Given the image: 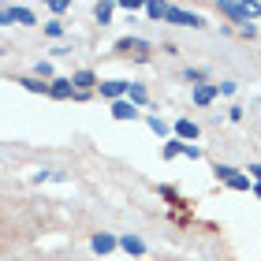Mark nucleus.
I'll return each mask as SVG.
<instances>
[{
    "instance_id": "nucleus-1",
    "label": "nucleus",
    "mask_w": 261,
    "mask_h": 261,
    "mask_svg": "<svg viewBox=\"0 0 261 261\" xmlns=\"http://www.w3.org/2000/svg\"><path fill=\"white\" fill-rule=\"evenodd\" d=\"M217 11L228 15V19H235L243 27V22H254L261 15V4H235V0H224V4H217Z\"/></svg>"
},
{
    "instance_id": "nucleus-2",
    "label": "nucleus",
    "mask_w": 261,
    "mask_h": 261,
    "mask_svg": "<svg viewBox=\"0 0 261 261\" xmlns=\"http://www.w3.org/2000/svg\"><path fill=\"white\" fill-rule=\"evenodd\" d=\"M164 19H168V22H179V27H201V19L194 15V11H183V8H175V4L164 8Z\"/></svg>"
},
{
    "instance_id": "nucleus-3",
    "label": "nucleus",
    "mask_w": 261,
    "mask_h": 261,
    "mask_svg": "<svg viewBox=\"0 0 261 261\" xmlns=\"http://www.w3.org/2000/svg\"><path fill=\"white\" fill-rule=\"evenodd\" d=\"M116 49H120V53H135V60H149V45L142 38H123Z\"/></svg>"
},
{
    "instance_id": "nucleus-4",
    "label": "nucleus",
    "mask_w": 261,
    "mask_h": 261,
    "mask_svg": "<svg viewBox=\"0 0 261 261\" xmlns=\"http://www.w3.org/2000/svg\"><path fill=\"white\" fill-rule=\"evenodd\" d=\"M130 90V82H123V79H112V82H101V97H109V101H120L123 93Z\"/></svg>"
},
{
    "instance_id": "nucleus-5",
    "label": "nucleus",
    "mask_w": 261,
    "mask_h": 261,
    "mask_svg": "<svg viewBox=\"0 0 261 261\" xmlns=\"http://www.w3.org/2000/svg\"><path fill=\"white\" fill-rule=\"evenodd\" d=\"M49 97H56V101L75 97V86H71V79H56V82H49Z\"/></svg>"
},
{
    "instance_id": "nucleus-6",
    "label": "nucleus",
    "mask_w": 261,
    "mask_h": 261,
    "mask_svg": "<svg viewBox=\"0 0 261 261\" xmlns=\"http://www.w3.org/2000/svg\"><path fill=\"white\" fill-rule=\"evenodd\" d=\"M116 246H120L116 235H109V231H97V235H93V250H97V254H112Z\"/></svg>"
},
{
    "instance_id": "nucleus-7",
    "label": "nucleus",
    "mask_w": 261,
    "mask_h": 261,
    "mask_svg": "<svg viewBox=\"0 0 261 261\" xmlns=\"http://www.w3.org/2000/svg\"><path fill=\"white\" fill-rule=\"evenodd\" d=\"M138 109L130 101H112V120H135Z\"/></svg>"
},
{
    "instance_id": "nucleus-8",
    "label": "nucleus",
    "mask_w": 261,
    "mask_h": 261,
    "mask_svg": "<svg viewBox=\"0 0 261 261\" xmlns=\"http://www.w3.org/2000/svg\"><path fill=\"white\" fill-rule=\"evenodd\" d=\"M175 135H179V142H194V138H198V123H191V120H175Z\"/></svg>"
},
{
    "instance_id": "nucleus-9",
    "label": "nucleus",
    "mask_w": 261,
    "mask_h": 261,
    "mask_svg": "<svg viewBox=\"0 0 261 261\" xmlns=\"http://www.w3.org/2000/svg\"><path fill=\"white\" fill-rule=\"evenodd\" d=\"M120 246H123L127 254H135V257H142V254H146V243H142L138 235H123V239H120Z\"/></svg>"
},
{
    "instance_id": "nucleus-10",
    "label": "nucleus",
    "mask_w": 261,
    "mask_h": 261,
    "mask_svg": "<svg viewBox=\"0 0 261 261\" xmlns=\"http://www.w3.org/2000/svg\"><path fill=\"white\" fill-rule=\"evenodd\" d=\"M8 22H27V27H34V11L30 8H8Z\"/></svg>"
},
{
    "instance_id": "nucleus-11",
    "label": "nucleus",
    "mask_w": 261,
    "mask_h": 261,
    "mask_svg": "<svg viewBox=\"0 0 261 261\" xmlns=\"http://www.w3.org/2000/svg\"><path fill=\"white\" fill-rule=\"evenodd\" d=\"M217 86H194V93H191V97H194V105H209L213 97H217Z\"/></svg>"
},
{
    "instance_id": "nucleus-12",
    "label": "nucleus",
    "mask_w": 261,
    "mask_h": 261,
    "mask_svg": "<svg viewBox=\"0 0 261 261\" xmlns=\"http://www.w3.org/2000/svg\"><path fill=\"white\" fill-rule=\"evenodd\" d=\"M71 86H97V79H93V71H75V79H71Z\"/></svg>"
},
{
    "instance_id": "nucleus-13",
    "label": "nucleus",
    "mask_w": 261,
    "mask_h": 261,
    "mask_svg": "<svg viewBox=\"0 0 261 261\" xmlns=\"http://www.w3.org/2000/svg\"><path fill=\"white\" fill-rule=\"evenodd\" d=\"M127 97H130V105H135V109H138V105H146V90H142V86H138V82H130V90H127Z\"/></svg>"
},
{
    "instance_id": "nucleus-14",
    "label": "nucleus",
    "mask_w": 261,
    "mask_h": 261,
    "mask_svg": "<svg viewBox=\"0 0 261 261\" xmlns=\"http://www.w3.org/2000/svg\"><path fill=\"white\" fill-rule=\"evenodd\" d=\"M19 86H27L30 93H49V82H41V79H22Z\"/></svg>"
},
{
    "instance_id": "nucleus-15",
    "label": "nucleus",
    "mask_w": 261,
    "mask_h": 261,
    "mask_svg": "<svg viewBox=\"0 0 261 261\" xmlns=\"http://www.w3.org/2000/svg\"><path fill=\"white\" fill-rule=\"evenodd\" d=\"M213 175H217L220 183H231V179H235L239 172H235V168H228V164H217V168H213Z\"/></svg>"
},
{
    "instance_id": "nucleus-16",
    "label": "nucleus",
    "mask_w": 261,
    "mask_h": 261,
    "mask_svg": "<svg viewBox=\"0 0 261 261\" xmlns=\"http://www.w3.org/2000/svg\"><path fill=\"white\" fill-rule=\"evenodd\" d=\"M228 187H231V191H250V187H254V179H246V175H235V179H231Z\"/></svg>"
},
{
    "instance_id": "nucleus-17",
    "label": "nucleus",
    "mask_w": 261,
    "mask_h": 261,
    "mask_svg": "<svg viewBox=\"0 0 261 261\" xmlns=\"http://www.w3.org/2000/svg\"><path fill=\"white\" fill-rule=\"evenodd\" d=\"M164 8H168V4H161V0H149V4H146V11L153 19H164Z\"/></svg>"
},
{
    "instance_id": "nucleus-18",
    "label": "nucleus",
    "mask_w": 261,
    "mask_h": 261,
    "mask_svg": "<svg viewBox=\"0 0 261 261\" xmlns=\"http://www.w3.org/2000/svg\"><path fill=\"white\" fill-rule=\"evenodd\" d=\"M93 15H97L101 22H109L112 19V4H93Z\"/></svg>"
},
{
    "instance_id": "nucleus-19",
    "label": "nucleus",
    "mask_w": 261,
    "mask_h": 261,
    "mask_svg": "<svg viewBox=\"0 0 261 261\" xmlns=\"http://www.w3.org/2000/svg\"><path fill=\"white\" fill-rule=\"evenodd\" d=\"M179 153H183V142H179V138H175V142H168V146H164V157H179Z\"/></svg>"
},
{
    "instance_id": "nucleus-20",
    "label": "nucleus",
    "mask_w": 261,
    "mask_h": 261,
    "mask_svg": "<svg viewBox=\"0 0 261 261\" xmlns=\"http://www.w3.org/2000/svg\"><path fill=\"white\" fill-rule=\"evenodd\" d=\"M45 34H49V38H60V34H64V22H45Z\"/></svg>"
},
{
    "instance_id": "nucleus-21",
    "label": "nucleus",
    "mask_w": 261,
    "mask_h": 261,
    "mask_svg": "<svg viewBox=\"0 0 261 261\" xmlns=\"http://www.w3.org/2000/svg\"><path fill=\"white\" fill-rule=\"evenodd\" d=\"M179 157H191V161H198V157H201V149H198V146H191V142H183V153H179Z\"/></svg>"
},
{
    "instance_id": "nucleus-22",
    "label": "nucleus",
    "mask_w": 261,
    "mask_h": 261,
    "mask_svg": "<svg viewBox=\"0 0 261 261\" xmlns=\"http://www.w3.org/2000/svg\"><path fill=\"white\" fill-rule=\"evenodd\" d=\"M34 71H38V79H41V82H45V79H49V75H53V67H49V64H45V60H41L38 67H34Z\"/></svg>"
},
{
    "instance_id": "nucleus-23",
    "label": "nucleus",
    "mask_w": 261,
    "mask_h": 261,
    "mask_svg": "<svg viewBox=\"0 0 261 261\" xmlns=\"http://www.w3.org/2000/svg\"><path fill=\"white\" fill-rule=\"evenodd\" d=\"M149 130H157V135H164L168 127H164V120H157V116H149Z\"/></svg>"
},
{
    "instance_id": "nucleus-24",
    "label": "nucleus",
    "mask_w": 261,
    "mask_h": 261,
    "mask_svg": "<svg viewBox=\"0 0 261 261\" xmlns=\"http://www.w3.org/2000/svg\"><path fill=\"white\" fill-rule=\"evenodd\" d=\"M49 8H53V15H64V11H67V0H53Z\"/></svg>"
},
{
    "instance_id": "nucleus-25",
    "label": "nucleus",
    "mask_w": 261,
    "mask_h": 261,
    "mask_svg": "<svg viewBox=\"0 0 261 261\" xmlns=\"http://www.w3.org/2000/svg\"><path fill=\"white\" fill-rule=\"evenodd\" d=\"M217 90L224 93V97H231V93H235V90H239V86H235V82H220V86H217Z\"/></svg>"
},
{
    "instance_id": "nucleus-26",
    "label": "nucleus",
    "mask_w": 261,
    "mask_h": 261,
    "mask_svg": "<svg viewBox=\"0 0 261 261\" xmlns=\"http://www.w3.org/2000/svg\"><path fill=\"white\" fill-rule=\"evenodd\" d=\"M250 179H254V183H261V164H250Z\"/></svg>"
},
{
    "instance_id": "nucleus-27",
    "label": "nucleus",
    "mask_w": 261,
    "mask_h": 261,
    "mask_svg": "<svg viewBox=\"0 0 261 261\" xmlns=\"http://www.w3.org/2000/svg\"><path fill=\"white\" fill-rule=\"evenodd\" d=\"M254 194H257V198H261V183H254Z\"/></svg>"
}]
</instances>
